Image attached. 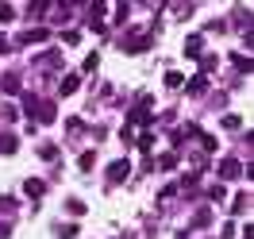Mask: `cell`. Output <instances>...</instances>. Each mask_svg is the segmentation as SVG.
<instances>
[{"mask_svg": "<svg viewBox=\"0 0 254 239\" xmlns=\"http://www.w3.org/2000/svg\"><path fill=\"white\" fill-rule=\"evenodd\" d=\"M120 47H124L127 54H143V50L150 47V31H127V39Z\"/></svg>", "mask_w": 254, "mask_h": 239, "instance_id": "1", "label": "cell"}, {"mask_svg": "<svg viewBox=\"0 0 254 239\" xmlns=\"http://www.w3.org/2000/svg\"><path fill=\"white\" fill-rule=\"evenodd\" d=\"M127 124H131V128H143V124H150V96H143V100H139V104L131 108Z\"/></svg>", "mask_w": 254, "mask_h": 239, "instance_id": "2", "label": "cell"}, {"mask_svg": "<svg viewBox=\"0 0 254 239\" xmlns=\"http://www.w3.org/2000/svg\"><path fill=\"white\" fill-rule=\"evenodd\" d=\"M127 174H131V162H127V159H116V162L108 166V181H112V185L127 181Z\"/></svg>", "mask_w": 254, "mask_h": 239, "instance_id": "3", "label": "cell"}, {"mask_svg": "<svg viewBox=\"0 0 254 239\" xmlns=\"http://www.w3.org/2000/svg\"><path fill=\"white\" fill-rule=\"evenodd\" d=\"M47 39H50V31H47V27H27V31L19 35V43H23V47H31V43H35V47H43Z\"/></svg>", "mask_w": 254, "mask_h": 239, "instance_id": "4", "label": "cell"}, {"mask_svg": "<svg viewBox=\"0 0 254 239\" xmlns=\"http://www.w3.org/2000/svg\"><path fill=\"white\" fill-rule=\"evenodd\" d=\"M239 174H243V162L239 159H223L220 162V177L223 181H231V177H239Z\"/></svg>", "mask_w": 254, "mask_h": 239, "instance_id": "5", "label": "cell"}, {"mask_svg": "<svg viewBox=\"0 0 254 239\" xmlns=\"http://www.w3.org/2000/svg\"><path fill=\"white\" fill-rule=\"evenodd\" d=\"M54 116H58L54 100H39V108H35V120H43V124H54Z\"/></svg>", "mask_w": 254, "mask_h": 239, "instance_id": "6", "label": "cell"}, {"mask_svg": "<svg viewBox=\"0 0 254 239\" xmlns=\"http://www.w3.org/2000/svg\"><path fill=\"white\" fill-rule=\"evenodd\" d=\"M200 50H204V39H200V35H189V39H185V54H189V58H200Z\"/></svg>", "mask_w": 254, "mask_h": 239, "instance_id": "7", "label": "cell"}, {"mask_svg": "<svg viewBox=\"0 0 254 239\" xmlns=\"http://www.w3.org/2000/svg\"><path fill=\"white\" fill-rule=\"evenodd\" d=\"M0 89L8 96H16L19 93V74H4V78H0Z\"/></svg>", "mask_w": 254, "mask_h": 239, "instance_id": "8", "label": "cell"}, {"mask_svg": "<svg viewBox=\"0 0 254 239\" xmlns=\"http://www.w3.org/2000/svg\"><path fill=\"white\" fill-rule=\"evenodd\" d=\"M204 89H208V78H204V74H200V78H189V81H185V93H192V96H200Z\"/></svg>", "mask_w": 254, "mask_h": 239, "instance_id": "9", "label": "cell"}, {"mask_svg": "<svg viewBox=\"0 0 254 239\" xmlns=\"http://www.w3.org/2000/svg\"><path fill=\"white\" fill-rule=\"evenodd\" d=\"M16 147H19V139L12 135V131H4V135H0V155H16Z\"/></svg>", "mask_w": 254, "mask_h": 239, "instance_id": "10", "label": "cell"}, {"mask_svg": "<svg viewBox=\"0 0 254 239\" xmlns=\"http://www.w3.org/2000/svg\"><path fill=\"white\" fill-rule=\"evenodd\" d=\"M77 89H81V78H77V74H65V78H62V96H73Z\"/></svg>", "mask_w": 254, "mask_h": 239, "instance_id": "11", "label": "cell"}, {"mask_svg": "<svg viewBox=\"0 0 254 239\" xmlns=\"http://www.w3.org/2000/svg\"><path fill=\"white\" fill-rule=\"evenodd\" d=\"M50 4H54V0H31L27 16H35V19H39V16H47V12H50Z\"/></svg>", "mask_w": 254, "mask_h": 239, "instance_id": "12", "label": "cell"}, {"mask_svg": "<svg viewBox=\"0 0 254 239\" xmlns=\"http://www.w3.org/2000/svg\"><path fill=\"white\" fill-rule=\"evenodd\" d=\"M23 193H27V197H43V193H47V185H43L39 177H31V181L23 185Z\"/></svg>", "mask_w": 254, "mask_h": 239, "instance_id": "13", "label": "cell"}, {"mask_svg": "<svg viewBox=\"0 0 254 239\" xmlns=\"http://www.w3.org/2000/svg\"><path fill=\"white\" fill-rule=\"evenodd\" d=\"M231 62H235L243 74H251V70H254V66H251V54H231Z\"/></svg>", "mask_w": 254, "mask_h": 239, "instance_id": "14", "label": "cell"}, {"mask_svg": "<svg viewBox=\"0 0 254 239\" xmlns=\"http://www.w3.org/2000/svg\"><path fill=\"white\" fill-rule=\"evenodd\" d=\"M39 155H43L47 162H54V159H58V147H54V143H43V147H39Z\"/></svg>", "mask_w": 254, "mask_h": 239, "instance_id": "15", "label": "cell"}, {"mask_svg": "<svg viewBox=\"0 0 254 239\" xmlns=\"http://www.w3.org/2000/svg\"><path fill=\"white\" fill-rule=\"evenodd\" d=\"M158 166H162V170H174V166H177V155H174V151H166V155L158 159Z\"/></svg>", "mask_w": 254, "mask_h": 239, "instance_id": "16", "label": "cell"}, {"mask_svg": "<svg viewBox=\"0 0 254 239\" xmlns=\"http://www.w3.org/2000/svg\"><path fill=\"white\" fill-rule=\"evenodd\" d=\"M181 81H185V74H181V70H170V74H166V85H170V89H177Z\"/></svg>", "mask_w": 254, "mask_h": 239, "instance_id": "17", "label": "cell"}, {"mask_svg": "<svg viewBox=\"0 0 254 239\" xmlns=\"http://www.w3.org/2000/svg\"><path fill=\"white\" fill-rule=\"evenodd\" d=\"M16 19V8L12 4H0V23H12Z\"/></svg>", "mask_w": 254, "mask_h": 239, "instance_id": "18", "label": "cell"}, {"mask_svg": "<svg viewBox=\"0 0 254 239\" xmlns=\"http://www.w3.org/2000/svg\"><path fill=\"white\" fill-rule=\"evenodd\" d=\"M96 66H100V54H89V58H85V62H81V70H85V74H93Z\"/></svg>", "mask_w": 254, "mask_h": 239, "instance_id": "19", "label": "cell"}, {"mask_svg": "<svg viewBox=\"0 0 254 239\" xmlns=\"http://www.w3.org/2000/svg\"><path fill=\"white\" fill-rule=\"evenodd\" d=\"M35 108H39V96L27 93V96H23V112H27V116H35Z\"/></svg>", "mask_w": 254, "mask_h": 239, "instance_id": "20", "label": "cell"}, {"mask_svg": "<svg viewBox=\"0 0 254 239\" xmlns=\"http://www.w3.org/2000/svg\"><path fill=\"white\" fill-rule=\"evenodd\" d=\"M93 159H96L93 151H85V155H81V159H77V166H81V170H93Z\"/></svg>", "mask_w": 254, "mask_h": 239, "instance_id": "21", "label": "cell"}, {"mask_svg": "<svg viewBox=\"0 0 254 239\" xmlns=\"http://www.w3.org/2000/svg\"><path fill=\"white\" fill-rule=\"evenodd\" d=\"M62 39L73 47V43H81V31H77V27H69V31H62Z\"/></svg>", "mask_w": 254, "mask_h": 239, "instance_id": "22", "label": "cell"}, {"mask_svg": "<svg viewBox=\"0 0 254 239\" xmlns=\"http://www.w3.org/2000/svg\"><path fill=\"white\" fill-rule=\"evenodd\" d=\"M127 16H131V8H127L124 0H120V8H116V23H124V19H127Z\"/></svg>", "mask_w": 254, "mask_h": 239, "instance_id": "23", "label": "cell"}, {"mask_svg": "<svg viewBox=\"0 0 254 239\" xmlns=\"http://www.w3.org/2000/svg\"><path fill=\"white\" fill-rule=\"evenodd\" d=\"M139 147H143V151H150V147H154V135H150V131H143V135H139Z\"/></svg>", "mask_w": 254, "mask_h": 239, "instance_id": "24", "label": "cell"}, {"mask_svg": "<svg viewBox=\"0 0 254 239\" xmlns=\"http://www.w3.org/2000/svg\"><path fill=\"white\" fill-rule=\"evenodd\" d=\"M65 208H69V212H73V216H81V212H85V205H81L77 197H73V201H65Z\"/></svg>", "mask_w": 254, "mask_h": 239, "instance_id": "25", "label": "cell"}, {"mask_svg": "<svg viewBox=\"0 0 254 239\" xmlns=\"http://www.w3.org/2000/svg\"><path fill=\"white\" fill-rule=\"evenodd\" d=\"M58 236H62V239H73V236H77V228H73V224H65V228H58Z\"/></svg>", "mask_w": 254, "mask_h": 239, "instance_id": "26", "label": "cell"}, {"mask_svg": "<svg viewBox=\"0 0 254 239\" xmlns=\"http://www.w3.org/2000/svg\"><path fill=\"white\" fill-rule=\"evenodd\" d=\"M231 208H235V212H243V208H247V193H239L235 201H231Z\"/></svg>", "mask_w": 254, "mask_h": 239, "instance_id": "27", "label": "cell"}, {"mask_svg": "<svg viewBox=\"0 0 254 239\" xmlns=\"http://www.w3.org/2000/svg\"><path fill=\"white\" fill-rule=\"evenodd\" d=\"M208 197H212V201H223V197H227V189H223V185H216V189H208Z\"/></svg>", "mask_w": 254, "mask_h": 239, "instance_id": "28", "label": "cell"}, {"mask_svg": "<svg viewBox=\"0 0 254 239\" xmlns=\"http://www.w3.org/2000/svg\"><path fill=\"white\" fill-rule=\"evenodd\" d=\"M8 50H12V43H8V39H0V54H8Z\"/></svg>", "mask_w": 254, "mask_h": 239, "instance_id": "29", "label": "cell"}, {"mask_svg": "<svg viewBox=\"0 0 254 239\" xmlns=\"http://www.w3.org/2000/svg\"><path fill=\"white\" fill-rule=\"evenodd\" d=\"M8 232H12V228H8V224H0V239H8Z\"/></svg>", "mask_w": 254, "mask_h": 239, "instance_id": "30", "label": "cell"}]
</instances>
